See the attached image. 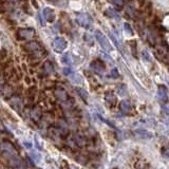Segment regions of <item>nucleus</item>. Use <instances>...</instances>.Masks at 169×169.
<instances>
[{
    "label": "nucleus",
    "mask_w": 169,
    "mask_h": 169,
    "mask_svg": "<svg viewBox=\"0 0 169 169\" xmlns=\"http://www.w3.org/2000/svg\"><path fill=\"white\" fill-rule=\"evenodd\" d=\"M63 73L66 74V75H71L72 73H73V72L71 71V69H69V68H65V69H63Z\"/></svg>",
    "instance_id": "obj_19"
},
{
    "label": "nucleus",
    "mask_w": 169,
    "mask_h": 169,
    "mask_svg": "<svg viewBox=\"0 0 169 169\" xmlns=\"http://www.w3.org/2000/svg\"><path fill=\"white\" fill-rule=\"evenodd\" d=\"M26 49L32 52H37V51L40 50V45L37 42V41H31L26 45Z\"/></svg>",
    "instance_id": "obj_9"
},
{
    "label": "nucleus",
    "mask_w": 169,
    "mask_h": 169,
    "mask_svg": "<svg viewBox=\"0 0 169 169\" xmlns=\"http://www.w3.org/2000/svg\"><path fill=\"white\" fill-rule=\"evenodd\" d=\"M44 17L48 22H53L55 20V13L52 9L50 8H46L44 10Z\"/></svg>",
    "instance_id": "obj_6"
},
{
    "label": "nucleus",
    "mask_w": 169,
    "mask_h": 169,
    "mask_svg": "<svg viewBox=\"0 0 169 169\" xmlns=\"http://www.w3.org/2000/svg\"><path fill=\"white\" fill-rule=\"evenodd\" d=\"M67 40H66L65 38H63V37H57V38L54 39V41H53V48H54V50L56 51V52H63V51L67 49Z\"/></svg>",
    "instance_id": "obj_2"
},
{
    "label": "nucleus",
    "mask_w": 169,
    "mask_h": 169,
    "mask_svg": "<svg viewBox=\"0 0 169 169\" xmlns=\"http://www.w3.org/2000/svg\"><path fill=\"white\" fill-rule=\"evenodd\" d=\"M124 32H125V34L127 35V36H133V34H134L132 28H131V26L128 22H125V23H124Z\"/></svg>",
    "instance_id": "obj_12"
},
{
    "label": "nucleus",
    "mask_w": 169,
    "mask_h": 169,
    "mask_svg": "<svg viewBox=\"0 0 169 169\" xmlns=\"http://www.w3.org/2000/svg\"><path fill=\"white\" fill-rule=\"evenodd\" d=\"M131 109H132V107H131V104L129 102H127V100H123V102L121 103V110L123 111V112L128 113L131 111Z\"/></svg>",
    "instance_id": "obj_11"
},
{
    "label": "nucleus",
    "mask_w": 169,
    "mask_h": 169,
    "mask_svg": "<svg viewBox=\"0 0 169 169\" xmlns=\"http://www.w3.org/2000/svg\"><path fill=\"white\" fill-rule=\"evenodd\" d=\"M142 56H143L144 60L145 61H151V56L149 55V53L147 52V51H143V53H142Z\"/></svg>",
    "instance_id": "obj_16"
},
{
    "label": "nucleus",
    "mask_w": 169,
    "mask_h": 169,
    "mask_svg": "<svg viewBox=\"0 0 169 169\" xmlns=\"http://www.w3.org/2000/svg\"><path fill=\"white\" fill-rule=\"evenodd\" d=\"M70 78H71L72 81L75 82V84H81V78H80V76L77 75V74L72 73L71 75H70Z\"/></svg>",
    "instance_id": "obj_14"
},
{
    "label": "nucleus",
    "mask_w": 169,
    "mask_h": 169,
    "mask_svg": "<svg viewBox=\"0 0 169 169\" xmlns=\"http://www.w3.org/2000/svg\"><path fill=\"white\" fill-rule=\"evenodd\" d=\"M91 67H92V69H93L94 71L100 72V73H103V72L105 71V66L103 65L100 61H94V63H92Z\"/></svg>",
    "instance_id": "obj_10"
},
{
    "label": "nucleus",
    "mask_w": 169,
    "mask_h": 169,
    "mask_svg": "<svg viewBox=\"0 0 169 169\" xmlns=\"http://www.w3.org/2000/svg\"><path fill=\"white\" fill-rule=\"evenodd\" d=\"M162 153L164 156H166V158H169V146H167V147H164L162 149Z\"/></svg>",
    "instance_id": "obj_17"
},
{
    "label": "nucleus",
    "mask_w": 169,
    "mask_h": 169,
    "mask_svg": "<svg viewBox=\"0 0 169 169\" xmlns=\"http://www.w3.org/2000/svg\"><path fill=\"white\" fill-rule=\"evenodd\" d=\"M105 14H106L108 17L112 18V19H117V20L119 19L118 13H117L114 9H112V8H108V9L106 10V12H105Z\"/></svg>",
    "instance_id": "obj_8"
},
{
    "label": "nucleus",
    "mask_w": 169,
    "mask_h": 169,
    "mask_svg": "<svg viewBox=\"0 0 169 169\" xmlns=\"http://www.w3.org/2000/svg\"><path fill=\"white\" fill-rule=\"evenodd\" d=\"M35 31L33 29H20L18 31V37L21 39H30L34 36Z\"/></svg>",
    "instance_id": "obj_4"
},
{
    "label": "nucleus",
    "mask_w": 169,
    "mask_h": 169,
    "mask_svg": "<svg viewBox=\"0 0 169 169\" xmlns=\"http://www.w3.org/2000/svg\"><path fill=\"white\" fill-rule=\"evenodd\" d=\"M114 5H123V1L124 0H111Z\"/></svg>",
    "instance_id": "obj_20"
},
{
    "label": "nucleus",
    "mask_w": 169,
    "mask_h": 169,
    "mask_svg": "<svg viewBox=\"0 0 169 169\" xmlns=\"http://www.w3.org/2000/svg\"><path fill=\"white\" fill-rule=\"evenodd\" d=\"M78 24L81 26L82 28L89 29L92 26V19L87 15V14H78L77 17H76Z\"/></svg>",
    "instance_id": "obj_3"
},
{
    "label": "nucleus",
    "mask_w": 169,
    "mask_h": 169,
    "mask_svg": "<svg viewBox=\"0 0 169 169\" xmlns=\"http://www.w3.org/2000/svg\"><path fill=\"white\" fill-rule=\"evenodd\" d=\"M9 1H12V2H16V1H18V0H9Z\"/></svg>",
    "instance_id": "obj_22"
},
{
    "label": "nucleus",
    "mask_w": 169,
    "mask_h": 169,
    "mask_svg": "<svg viewBox=\"0 0 169 169\" xmlns=\"http://www.w3.org/2000/svg\"><path fill=\"white\" fill-rule=\"evenodd\" d=\"M61 60H63V63H68L70 65L71 63V58H70V55L69 54H65L63 57H61Z\"/></svg>",
    "instance_id": "obj_15"
},
{
    "label": "nucleus",
    "mask_w": 169,
    "mask_h": 169,
    "mask_svg": "<svg viewBox=\"0 0 169 169\" xmlns=\"http://www.w3.org/2000/svg\"><path fill=\"white\" fill-rule=\"evenodd\" d=\"M156 95H158V100H160L161 103H163V104H167V102H168V96H167L166 88L163 87V86L158 87Z\"/></svg>",
    "instance_id": "obj_5"
},
{
    "label": "nucleus",
    "mask_w": 169,
    "mask_h": 169,
    "mask_svg": "<svg viewBox=\"0 0 169 169\" xmlns=\"http://www.w3.org/2000/svg\"><path fill=\"white\" fill-rule=\"evenodd\" d=\"M111 75H112L113 77H118L119 74H118V71H117V69H112V71H111Z\"/></svg>",
    "instance_id": "obj_18"
},
{
    "label": "nucleus",
    "mask_w": 169,
    "mask_h": 169,
    "mask_svg": "<svg viewBox=\"0 0 169 169\" xmlns=\"http://www.w3.org/2000/svg\"><path fill=\"white\" fill-rule=\"evenodd\" d=\"M31 156L33 158V160H34V162H36L37 164H40L41 161H42V156H41V154H39L38 152H32V154H31Z\"/></svg>",
    "instance_id": "obj_13"
},
{
    "label": "nucleus",
    "mask_w": 169,
    "mask_h": 169,
    "mask_svg": "<svg viewBox=\"0 0 169 169\" xmlns=\"http://www.w3.org/2000/svg\"><path fill=\"white\" fill-rule=\"evenodd\" d=\"M135 133H137V137H140L141 139H152V137H153V134L147 130H137Z\"/></svg>",
    "instance_id": "obj_7"
},
{
    "label": "nucleus",
    "mask_w": 169,
    "mask_h": 169,
    "mask_svg": "<svg viewBox=\"0 0 169 169\" xmlns=\"http://www.w3.org/2000/svg\"><path fill=\"white\" fill-rule=\"evenodd\" d=\"M95 38H96V40L98 41V44L100 45V47H102L105 51L111 52V51L113 50V47H112V45L110 44V41H109L108 38L105 36L104 33L100 32V30L95 31Z\"/></svg>",
    "instance_id": "obj_1"
},
{
    "label": "nucleus",
    "mask_w": 169,
    "mask_h": 169,
    "mask_svg": "<svg viewBox=\"0 0 169 169\" xmlns=\"http://www.w3.org/2000/svg\"><path fill=\"white\" fill-rule=\"evenodd\" d=\"M165 24H167V26H169V16H168V17H166V19H165Z\"/></svg>",
    "instance_id": "obj_21"
}]
</instances>
